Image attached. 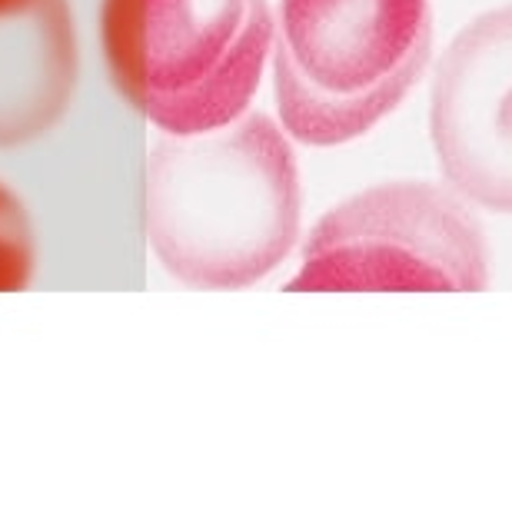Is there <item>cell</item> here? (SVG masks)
<instances>
[{"label":"cell","instance_id":"obj_4","mask_svg":"<svg viewBox=\"0 0 512 505\" xmlns=\"http://www.w3.org/2000/svg\"><path fill=\"white\" fill-rule=\"evenodd\" d=\"M493 283L476 206L433 180H389L326 210L290 290H456Z\"/></svg>","mask_w":512,"mask_h":505},{"label":"cell","instance_id":"obj_2","mask_svg":"<svg viewBox=\"0 0 512 505\" xmlns=\"http://www.w3.org/2000/svg\"><path fill=\"white\" fill-rule=\"evenodd\" d=\"M433 57V0H280L273 94L283 130L310 147L366 137Z\"/></svg>","mask_w":512,"mask_h":505},{"label":"cell","instance_id":"obj_6","mask_svg":"<svg viewBox=\"0 0 512 505\" xmlns=\"http://www.w3.org/2000/svg\"><path fill=\"white\" fill-rule=\"evenodd\" d=\"M70 0H0V147L47 137L77 90Z\"/></svg>","mask_w":512,"mask_h":505},{"label":"cell","instance_id":"obj_5","mask_svg":"<svg viewBox=\"0 0 512 505\" xmlns=\"http://www.w3.org/2000/svg\"><path fill=\"white\" fill-rule=\"evenodd\" d=\"M429 140L449 187L512 216V0L449 40L429 90Z\"/></svg>","mask_w":512,"mask_h":505},{"label":"cell","instance_id":"obj_1","mask_svg":"<svg viewBox=\"0 0 512 505\" xmlns=\"http://www.w3.org/2000/svg\"><path fill=\"white\" fill-rule=\"evenodd\" d=\"M143 223L157 263L193 290H243L296 250L303 187L290 133L247 110L210 133L153 143Z\"/></svg>","mask_w":512,"mask_h":505},{"label":"cell","instance_id":"obj_3","mask_svg":"<svg viewBox=\"0 0 512 505\" xmlns=\"http://www.w3.org/2000/svg\"><path fill=\"white\" fill-rule=\"evenodd\" d=\"M114 87L170 137L240 120L273 54L270 0H104Z\"/></svg>","mask_w":512,"mask_h":505},{"label":"cell","instance_id":"obj_7","mask_svg":"<svg viewBox=\"0 0 512 505\" xmlns=\"http://www.w3.org/2000/svg\"><path fill=\"white\" fill-rule=\"evenodd\" d=\"M37 230L30 210L0 180V293L27 290L37 276Z\"/></svg>","mask_w":512,"mask_h":505}]
</instances>
